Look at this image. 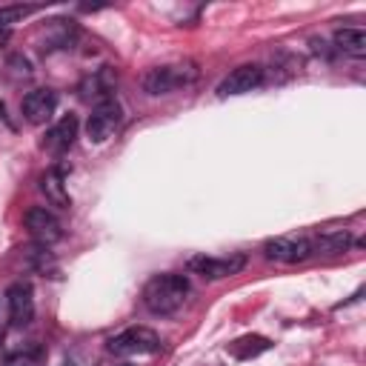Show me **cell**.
<instances>
[{
	"mask_svg": "<svg viewBox=\"0 0 366 366\" xmlns=\"http://www.w3.org/2000/svg\"><path fill=\"white\" fill-rule=\"evenodd\" d=\"M189 277L186 274H174V272H166V274H154L146 286H143V306L152 312V315H160V317H169L174 312L183 309V303L189 300Z\"/></svg>",
	"mask_w": 366,
	"mask_h": 366,
	"instance_id": "cell-1",
	"label": "cell"
},
{
	"mask_svg": "<svg viewBox=\"0 0 366 366\" xmlns=\"http://www.w3.org/2000/svg\"><path fill=\"white\" fill-rule=\"evenodd\" d=\"M197 80V66L194 63H166V66H154L143 74L140 86L146 94L160 97V94H172L177 89H186Z\"/></svg>",
	"mask_w": 366,
	"mask_h": 366,
	"instance_id": "cell-2",
	"label": "cell"
},
{
	"mask_svg": "<svg viewBox=\"0 0 366 366\" xmlns=\"http://www.w3.org/2000/svg\"><path fill=\"white\" fill-rule=\"evenodd\" d=\"M109 352L120 355V357L154 355V352H160V337H157V332H152L146 326H132V329H123L120 335H114L109 340Z\"/></svg>",
	"mask_w": 366,
	"mask_h": 366,
	"instance_id": "cell-3",
	"label": "cell"
},
{
	"mask_svg": "<svg viewBox=\"0 0 366 366\" xmlns=\"http://www.w3.org/2000/svg\"><path fill=\"white\" fill-rule=\"evenodd\" d=\"M189 272L206 277V280H223L229 274H237L243 266H246V254L243 252H234V254H223V257H214V254H194L189 257Z\"/></svg>",
	"mask_w": 366,
	"mask_h": 366,
	"instance_id": "cell-4",
	"label": "cell"
},
{
	"mask_svg": "<svg viewBox=\"0 0 366 366\" xmlns=\"http://www.w3.org/2000/svg\"><path fill=\"white\" fill-rule=\"evenodd\" d=\"M120 120H123V109H120L117 100H106V103L94 106L92 114H89V120H86V137H89V143H106L117 132Z\"/></svg>",
	"mask_w": 366,
	"mask_h": 366,
	"instance_id": "cell-5",
	"label": "cell"
},
{
	"mask_svg": "<svg viewBox=\"0 0 366 366\" xmlns=\"http://www.w3.org/2000/svg\"><path fill=\"white\" fill-rule=\"evenodd\" d=\"M23 223H26L29 234H31L40 246H51V243H57V240L63 237V223H60V217H57L51 209H46V206H31V209L26 212Z\"/></svg>",
	"mask_w": 366,
	"mask_h": 366,
	"instance_id": "cell-6",
	"label": "cell"
},
{
	"mask_svg": "<svg viewBox=\"0 0 366 366\" xmlns=\"http://www.w3.org/2000/svg\"><path fill=\"white\" fill-rule=\"evenodd\" d=\"M263 77H266L263 66H257V63H243V66L232 69V71L217 83V94H220V97H237V94L254 92V89L263 83Z\"/></svg>",
	"mask_w": 366,
	"mask_h": 366,
	"instance_id": "cell-7",
	"label": "cell"
},
{
	"mask_svg": "<svg viewBox=\"0 0 366 366\" xmlns=\"http://www.w3.org/2000/svg\"><path fill=\"white\" fill-rule=\"evenodd\" d=\"M6 306H9L11 326H17V329L29 326L31 317H34V295H31V286L26 280H14L6 289Z\"/></svg>",
	"mask_w": 366,
	"mask_h": 366,
	"instance_id": "cell-8",
	"label": "cell"
},
{
	"mask_svg": "<svg viewBox=\"0 0 366 366\" xmlns=\"http://www.w3.org/2000/svg\"><path fill=\"white\" fill-rule=\"evenodd\" d=\"M263 254L266 260H274V263H300L306 257H312V243L306 237H272L263 243Z\"/></svg>",
	"mask_w": 366,
	"mask_h": 366,
	"instance_id": "cell-9",
	"label": "cell"
},
{
	"mask_svg": "<svg viewBox=\"0 0 366 366\" xmlns=\"http://www.w3.org/2000/svg\"><path fill=\"white\" fill-rule=\"evenodd\" d=\"M20 109H23V117L31 126H43V123L51 120V114L57 109V92H51V89H34V92H29L23 97Z\"/></svg>",
	"mask_w": 366,
	"mask_h": 366,
	"instance_id": "cell-10",
	"label": "cell"
},
{
	"mask_svg": "<svg viewBox=\"0 0 366 366\" xmlns=\"http://www.w3.org/2000/svg\"><path fill=\"white\" fill-rule=\"evenodd\" d=\"M74 137H77V117L74 114H66L60 117L43 137V149L49 154H66L71 146H74Z\"/></svg>",
	"mask_w": 366,
	"mask_h": 366,
	"instance_id": "cell-11",
	"label": "cell"
},
{
	"mask_svg": "<svg viewBox=\"0 0 366 366\" xmlns=\"http://www.w3.org/2000/svg\"><path fill=\"white\" fill-rule=\"evenodd\" d=\"M114 74H112V69H97L94 74H89L83 83H80V97L86 100V103H94V106H100V103H106V100H114L112 97V92H114Z\"/></svg>",
	"mask_w": 366,
	"mask_h": 366,
	"instance_id": "cell-12",
	"label": "cell"
},
{
	"mask_svg": "<svg viewBox=\"0 0 366 366\" xmlns=\"http://www.w3.org/2000/svg\"><path fill=\"white\" fill-rule=\"evenodd\" d=\"M335 49L349 54V57H363L366 54V31L360 26H343L335 31Z\"/></svg>",
	"mask_w": 366,
	"mask_h": 366,
	"instance_id": "cell-13",
	"label": "cell"
},
{
	"mask_svg": "<svg viewBox=\"0 0 366 366\" xmlns=\"http://www.w3.org/2000/svg\"><path fill=\"white\" fill-rule=\"evenodd\" d=\"M40 189H43V194H46V200H49L51 206H57V209H69V206H71V197H69L66 183H63V172L49 169V172L40 177Z\"/></svg>",
	"mask_w": 366,
	"mask_h": 366,
	"instance_id": "cell-14",
	"label": "cell"
},
{
	"mask_svg": "<svg viewBox=\"0 0 366 366\" xmlns=\"http://www.w3.org/2000/svg\"><path fill=\"white\" fill-rule=\"evenodd\" d=\"M272 343H269V337H260V335H249V337H240V340H234L232 346H229V352L234 355V357H240V360H249V357H254V355H260V352H266Z\"/></svg>",
	"mask_w": 366,
	"mask_h": 366,
	"instance_id": "cell-15",
	"label": "cell"
},
{
	"mask_svg": "<svg viewBox=\"0 0 366 366\" xmlns=\"http://www.w3.org/2000/svg\"><path fill=\"white\" fill-rule=\"evenodd\" d=\"M309 243H312V254L315 252L335 254V252H343L352 243V237H349V232H329V234H320L317 240H309Z\"/></svg>",
	"mask_w": 366,
	"mask_h": 366,
	"instance_id": "cell-16",
	"label": "cell"
},
{
	"mask_svg": "<svg viewBox=\"0 0 366 366\" xmlns=\"http://www.w3.org/2000/svg\"><path fill=\"white\" fill-rule=\"evenodd\" d=\"M34 11H37V6H6V9H0V26L20 23L23 17H29Z\"/></svg>",
	"mask_w": 366,
	"mask_h": 366,
	"instance_id": "cell-17",
	"label": "cell"
},
{
	"mask_svg": "<svg viewBox=\"0 0 366 366\" xmlns=\"http://www.w3.org/2000/svg\"><path fill=\"white\" fill-rule=\"evenodd\" d=\"M43 363V352L40 349H29V352H17L6 360V366H40Z\"/></svg>",
	"mask_w": 366,
	"mask_h": 366,
	"instance_id": "cell-18",
	"label": "cell"
}]
</instances>
